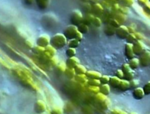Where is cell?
<instances>
[{"instance_id": "cell-30", "label": "cell", "mask_w": 150, "mask_h": 114, "mask_svg": "<svg viewBox=\"0 0 150 114\" xmlns=\"http://www.w3.org/2000/svg\"><path fill=\"white\" fill-rule=\"evenodd\" d=\"M66 68L67 67L65 62L60 61V62H59L57 65L56 66V70L59 73H64Z\"/></svg>"}, {"instance_id": "cell-56", "label": "cell", "mask_w": 150, "mask_h": 114, "mask_svg": "<svg viewBox=\"0 0 150 114\" xmlns=\"http://www.w3.org/2000/svg\"><path fill=\"white\" fill-rule=\"evenodd\" d=\"M128 27V31L129 33H135V27L131 25H129L128 26H127Z\"/></svg>"}, {"instance_id": "cell-48", "label": "cell", "mask_w": 150, "mask_h": 114, "mask_svg": "<svg viewBox=\"0 0 150 114\" xmlns=\"http://www.w3.org/2000/svg\"><path fill=\"white\" fill-rule=\"evenodd\" d=\"M111 114H127L124 110L118 109V108H114L111 110Z\"/></svg>"}, {"instance_id": "cell-37", "label": "cell", "mask_w": 150, "mask_h": 114, "mask_svg": "<svg viewBox=\"0 0 150 114\" xmlns=\"http://www.w3.org/2000/svg\"><path fill=\"white\" fill-rule=\"evenodd\" d=\"M88 86H98L101 85V82L99 79H88L87 82Z\"/></svg>"}, {"instance_id": "cell-25", "label": "cell", "mask_w": 150, "mask_h": 114, "mask_svg": "<svg viewBox=\"0 0 150 114\" xmlns=\"http://www.w3.org/2000/svg\"><path fill=\"white\" fill-rule=\"evenodd\" d=\"M128 64H129V65L130 66V67H131L132 70L137 69V68L140 65L139 58H136V57L132 58V59L129 60V63H128Z\"/></svg>"}, {"instance_id": "cell-43", "label": "cell", "mask_w": 150, "mask_h": 114, "mask_svg": "<svg viewBox=\"0 0 150 114\" xmlns=\"http://www.w3.org/2000/svg\"><path fill=\"white\" fill-rule=\"evenodd\" d=\"M143 90L145 95H148L150 94V81L146 82L143 87Z\"/></svg>"}, {"instance_id": "cell-39", "label": "cell", "mask_w": 150, "mask_h": 114, "mask_svg": "<svg viewBox=\"0 0 150 114\" xmlns=\"http://www.w3.org/2000/svg\"><path fill=\"white\" fill-rule=\"evenodd\" d=\"M102 20L101 19V18L100 17H97V16H95L93 22H92V25L93 26H94L96 27H99L101 26V24H102Z\"/></svg>"}, {"instance_id": "cell-38", "label": "cell", "mask_w": 150, "mask_h": 114, "mask_svg": "<svg viewBox=\"0 0 150 114\" xmlns=\"http://www.w3.org/2000/svg\"><path fill=\"white\" fill-rule=\"evenodd\" d=\"M65 53H66V55L67 57V58L74 57V56H75L76 53V49L68 47V49H66Z\"/></svg>"}, {"instance_id": "cell-42", "label": "cell", "mask_w": 150, "mask_h": 114, "mask_svg": "<svg viewBox=\"0 0 150 114\" xmlns=\"http://www.w3.org/2000/svg\"><path fill=\"white\" fill-rule=\"evenodd\" d=\"M110 78V77L107 75H102L99 80L101 82V84H105L109 83Z\"/></svg>"}, {"instance_id": "cell-26", "label": "cell", "mask_w": 150, "mask_h": 114, "mask_svg": "<svg viewBox=\"0 0 150 114\" xmlns=\"http://www.w3.org/2000/svg\"><path fill=\"white\" fill-rule=\"evenodd\" d=\"M64 74L65 76L70 80L74 79L75 75H76L74 68H66Z\"/></svg>"}, {"instance_id": "cell-29", "label": "cell", "mask_w": 150, "mask_h": 114, "mask_svg": "<svg viewBox=\"0 0 150 114\" xmlns=\"http://www.w3.org/2000/svg\"><path fill=\"white\" fill-rule=\"evenodd\" d=\"M77 27L78 30L83 34H86L87 33H88V30H89L88 26L83 23H81L78 26H77Z\"/></svg>"}, {"instance_id": "cell-16", "label": "cell", "mask_w": 150, "mask_h": 114, "mask_svg": "<svg viewBox=\"0 0 150 114\" xmlns=\"http://www.w3.org/2000/svg\"><path fill=\"white\" fill-rule=\"evenodd\" d=\"M56 50L53 46H52L50 44L47 46L45 47V51L44 54L47 56L49 58H52V57L56 56Z\"/></svg>"}, {"instance_id": "cell-59", "label": "cell", "mask_w": 150, "mask_h": 114, "mask_svg": "<svg viewBox=\"0 0 150 114\" xmlns=\"http://www.w3.org/2000/svg\"><path fill=\"white\" fill-rule=\"evenodd\" d=\"M90 1H91L93 4H96V3H100L99 2H101V0H89Z\"/></svg>"}, {"instance_id": "cell-41", "label": "cell", "mask_w": 150, "mask_h": 114, "mask_svg": "<svg viewBox=\"0 0 150 114\" xmlns=\"http://www.w3.org/2000/svg\"><path fill=\"white\" fill-rule=\"evenodd\" d=\"M108 24H110L111 26H112V27H115V28H117L118 27L121 25L120 23L114 18H110L109 22H108Z\"/></svg>"}, {"instance_id": "cell-19", "label": "cell", "mask_w": 150, "mask_h": 114, "mask_svg": "<svg viewBox=\"0 0 150 114\" xmlns=\"http://www.w3.org/2000/svg\"><path fill=\"white\" fill-rule=\"evenodd\" d=\"M118 88L121 91H125L130 88L129 81L125 79H121Z\"/></svg>"}, {"instance_id": "cell-54", "label": "cell", "mask_w": 150, "mask_h": 114, "mask_svg": "<svg viewBox=\"0 0 150 114\" xmlns=\"http://www.w3.org/2000/svg\"><path fill=\"white\" fill-rule=\"evenodd\" d=\"M62 110L60 108H55L52 109V110H51V114H62Z\"/></svg>"}, {"instance_id": "cell-17", "label": "cell", "mask_w": 150, "mask_h": 114, "mask_svg": "<svg viewBox=\"0 0 150 114\" xmlns=\"http://www.w3.org/2000/svg\"><path fill=\"white\" fill-rule=\"evenodd\" d=\"M74 80L81 85H85L87 84L88 79L86 74H76Z\"/></svg>"}, {"instance_id": "cell-52", "label": "cell", "mask_w": 150, "mask_h": 114, "mask_svg": "<svg viewBox=\"0 0 150 114\" xmlns=\"http://www.w3.org/2000/svg\"><path fill=\"white\" fill-rule=\"evenodd\" d=\"M115 76H117L118 78L120 79H124V74L123 71H122L121 69H118L117 70L116 73H115Z\"/></svg>"}, {"instance_id": "cell-44", "label": "cell", "mask_w": 150, "mask_h": 114, "mask_svg": "<svg viewBox=\"0 0 150 114\" xmlns=\"http://www.w3.org/2000/svg\"><path fill=\"white\" fill-rule=\"evenodd\" d=\"M129 81V85H130V88H134L135 89V88L138 87V86L139 85V81L136 80V79H132Z\"/></svg>"}, {"instance_id": "cell-7", "label": "cell", "mask_w": 150, "mask_h": 114, "mask_svg": "<svg viewBox=\"0 0 150 114\" xmlns=\"http://www.w3.org/2000/svg\"><path fill=\"white\" fill-rule=\"evenodd\" d=\"M139 56L140 65L144 67H146L150 65V51L145 50Z\"/></svg>"}, {"instance_id": "cell-28", "label": "cell", "mask_w": 150, "mask_h": 114, "mask_svg": "<svg viewBox=\"0 0 150 114\" xmlns=\"http://www.w3.org/2000/svg\"><path fill=\"white\" fill-rule=\"evenodd\" d=\"M120 7V5L117 2L111 5V9H110L111 18H114V16L115 15V14L119 12Z\"/></svg>"}, {"instance_id": "cell-60", "label": "cell", "mask_w": 150, "mask_h": 114, "mask_svg": "<svg viewBox=\"0 0 150 114\" xmlns=\"http://www.w3.org/2000/svg\"><path fill=\"white\" fill-rule=\"evenodd\" d=\"M130 114H137V113H133V112H132V113H131Z\"/></svg>"}, {"instance_id": "cell-50", "label": "cell", "mask_w": 150, "mask_h": 114, "mask_svg": "<svg viewBox=\"0 0 150 114\" xmlns=\"http://www.w3.org/2000/svg\"><path fill=\"white\" fill-rule=\"evenodd\" d=\"M25 43L27 47H28L29 48H30V49H32L34 46V44H33L34 43L31 39H27L25 40Z\"/></svg>"}, {"instance_id": "cell-20", "label": "cell", "mask_w": 150, "mask_h": 114, "mask_svg": "<svg viewBox=\"0 0 150 114\" xmlns=\"http://www.w3.org/2000/svg\"><path fill=\"white\" fill-rule=\"evenodd\" d=\"M94 17H95V16L91 13H86L85 16H83V19L82 23H83L88 26L90 25H92V22H93V20Z\"/></svg>"}, {"instance_id": "cell-58", "label": "cell", "mask_w": 150, "mask_h": 114, "mask_svg": "<svg viewBox=\"0 0 150 114\" xmlns=\"http://www.w3.org/2000/svg\"><path fill=\"white\" fill-rule=\"evenodd\" d=\"M105 1H107V2H108L110 4H111V5H112V4H115V3H116V0H105Z\"/></svg>"}, {"instance_id": "cell-45", "label": "cell", "mask_w": 150, "mask_h": 114, "mask_svg": "<svg viewBox=\"0 0 150 114\" xmlns=\"http://www.w3.org/2000/svg\"><path fill=\"white\" fill-rule=\"evenodd\" d=\"M119 12L123 13L125 15H127L129 13V8L125 6H120V9H119Z\"/></svg>"}, {"instance_id": "cell-2", "label": "cell", "mask_w": 150, "mask_h": 114, "mask_svg": "<svg viewBox=\"0 0 150 114\" xmlns=\"http://www.w3.org/2000/svg\"><path fill=\"white\" fill-rule=\"evenodd\" d=\"M67 39L63 33H57L50 38V44L56 50L62 49L67 44Z\"/></svg>"}, {"instance_id": "cell-40", "label": "cell", "mask_w": 150, "mask_h": 114, "mask_svg": "<svg viewBox=\"0 0 150 114\" xmlns=\"http://www.w3.org/2000/svg\"><path fill=\"white\" fill-rule=\"evenodd\" d=\"M59 60L58 58L56 56H54L50 58L48 64L52 67H56L59 63Z\"/></svg>"}, {"instance_id": "cell-23", "label": "cell", "mask_w": 150, "mask_h": 114, "mask_svg": "<svg viewBox=\"0 0 150 114\" xmlns=\"http://www.w3.org/2000/svg\"><path fill=\"white\" fill-rule=\"evenodd\" d=\"M115 30L116 28L112 27L110 24L107 23V25H106V26L104 27V32L105 34L107 36H113L115 34Z\"/></svg>"}, {"instance_id": "cell-62", "label": "cell", "mask_w": 150, "mask_h": 114, "mask_svg": "<svg viewBox=\"0 0 150 114\" xmlns=\"http://www.w3.org/2000/svg\"><path fill=\"white\" fill-rule=\"evenodd\" d=\"M116 1H120V0H116Z\"/></svg>"}, {"instance_id": "cell-22", "label": "cell", "mask_w": 150, "mask_h": 114, "mask_svg": "<svg viewBox=\"0 0 150 114\" xmlns=\"http://www.w3.org/2000/svg\"><path fill=\"white\" fill-rule=\"evenodd\" d=\"M121 82V79L118 78L117 76L110 77L108 84L113 88H118Z\"/></svg>"}, {"instance_id": "cell-10", "label": "cell", "mask_w": 150, "mask_h": 114, "mask_svg": "<svg viewBox=\"0 0 150 114\" xmlns=\"http://www.w3.org/2000/svg\"><path fill=\"white\" fill-rule=\"evenodd\" d=\"M133 50L135 55L139 56L141 55L145 50V45L142 41L136 40L133 44Z\"/></svg>"}, {"instance_id": "cell-55", "label": "cell", "mask_w": 150, "mask_h": 114, "mask_svg": "<svg viewBox=\"0 0 150 114\" xmlns=\"http://www.w3.org/2000/svg\"><path fill=\"white\" fill-rule=\"evenodd\" d=\"M24 3L28 5H32L36 0H23Z\"/></svg>"}, {"instance_id": "cell-57", "label": "cell", "mask_w": 150, "mask_h": 114, "mask_svg": "<svg viewBox=\"0 0 150 114\" xmlns=\"http://www.w3.org/2000/svg\"><path fill=\"white\" fill-rule=\"evenodd\" d=\"M137 1L140 5L144 6L146 4H147L149 1V0H137Z\"/></svg>"}, {"instance_id": "cell-49", "label": "cell", "mask_w": 150, "mask_h": 114, "mask_svg": "<svg viewBox=\"0 0 150 114\" xmlns=\"http://www.w3.org/2000/svg\"><path fill=\"white\" fill-rule=\"evenodd\" d=\"M100 3L101 4V5L103 6V7L104 8V9H111V6L112 5L110 4L108 2H107L105 0L101 1V2Z\"/></svg>"}, {"instance_id": "cell-6", "label": "cell", "mask_w": 150, "mask_h": 114, "mask_svg": "<svg viewBox=\"0 0 150 114\" xmlns=\"http://www.w3.org/2000/svg\"><path fill=\"white\" fill-rule=\"evenodd\" d=\"M122 71L124 74V79H125L128 81H130L134 78V71L130 66L129 65L128 63H124L122 65Z\"/></svg>"}, {"instance_id": "cell-15", "label": "cell", "mask_w": 150, "mask_h": 114, "mask_svg": "<svg viewBox=\"0 0 150 114\" xmlns=\"http://www.w3.org/2000/svg\"><path fill=\"white\" fill-rule=\"evenodd\" d=\"M132 96L134 99L137 100L142 99L145 96V94L143 88L141 87H137L134 89L132 91Z\"/></svg>"}, {"instance_id": "cell-36", "label": "cell", "mask_w": 150, "mask_h": 114, "mask_svg": "<svg viewBox=\"0 0 150 114\" xmlns=\"http://www.w3.org/2000/svg\"><path fill=\"white\" fill-rule=\"evenodd\" d=\"M127 43L133 44L137 40L135 33H129L125 39Z\"/></svg>"}, {"instance_id": "cell-1", "label": "cell", "mask_w": 150, "mask_h": 114, "mask_svg": "<svg viewBox=\"0 0 150 114\" xmlns=\"http://www.w3.org/2000/svg\"><path fill=\"white\" fill-rule=\"evenodd\" d=\"M63 34L68 40L76 39L80 42L83 39V34L78 30L77 26L73 25L67 26L64 29Z\"/></svg>"}, {"instance_id": "cell-12", "label": "cell", "mask_w": 150, "mask_h": 114, "mask_svg": "<svg viewBox=\"0 0 150 114\" xmlns=\"http://www.w3.org/2000/svg\"><path fill=\"white\" fill-rule=\"evenodd\" d=\"M124 52H125V56L128 59L131 60L132 58H134L135 56V54L133 50L132 44L127 43L125 45Z\"/></svg>"}, {"instance_id": "cell-53", "label": "cell", "mask_w": 150, "mask_h": 114, "mask_svg": "<svg viewBox=\"0 0 150 114\" xmlns=\"http://www.w3.org/2000/svg\"><path fill=\"white\" fill-rule=\"evenodd\" d=\"M135 36H136L137 40H141V41H142V40L145 39L144 36L142 33H139V32H135Z\"/></svg>"}, {"instance_id": "cell-46", "label": "cell", "mask_w": 150, "mask_h": 114, "mask_svg": "<svg viewBox=\"0 0 150 114\" xmlns=\"http://www.w3.org/2000/svg\"><path fill=\"white\" fill-rule=\"evenodd\" d=\"M88 89L89 91L94 94H97L100 92V88L98 86H88Z\"/></svg>"}, {"instance_id": "cell-13", "label": "cell", "mask_w": 150, "mask_h": 114, "mask_svg": "<svg viewBox=\"0 0 150 114\" xmlns=\"http://www.w3.org/2000/svg\"><path fill=\"white\" fill-rule=\"evenodd\" d=\"M65 63L67 68H74L76 65L80 64V60L77 57L74 56L67 58L65 61Z\"/></svg>"}, {"instance_id": "cell-31", "label": "cell", "mask_w": 150, "mask_h": 114, "mask_svg": "<svg viewBox=\"0 0 150 114\" xmlns=\"http://www.w3.org/2000/svg\"><path fill=\"white\" fill-rule=\"evenodd\" d=\"M80 42L79 40H78L77 39H73L69 40L67 43V44L68 45L69 47L76 49V48H77L79 46Z\"/></svg>"}, {"instance_id": "cell-3", "label": "cell", "mask_w": 150, "mask_h": 114, "mask_svg": "<svg viewBox=\"0 0 150 114\" xmlns=\"http://www.w3.org/2000/svg\"><path fill=\"white\" fill-rule=\"evenodd\" d=\"M95 100L98 106L103 110L107 109L110 106V101L107 96L103 94L98 92L95 95Z\"/></svg>"}, {"instance_id": "cell-5", "label": "cell", "mask_w": 150, "mask_h": 114, "mask_svg": "<svg viewBox=\"0 0 150 114\" xmlns=\"http://www.w3.org/2000/svg\"><path fill=\"white\" fill-rule=\"evenodd\" d=\"M42 20L43 25H44L45 27L48 28H50L57 22V19L56 16L54 15H50L49 13L44 15Z\"/></svg>"}, {"instance_id": "cell-18", "label": "cell", "mask_w": 150, "mask_h": 114, "mask_svg": "<svg viewBox=\"0 0 150 114\" xmlns=\"http://www.w3.org/2000/svg\"><path fill=\"white\" fill-rule=\"evenodd\" d=\"M86 75L88 79H100V78L102 75L98 71L93 70L87 71Z\"/></svg>"}, {"instance_id": "cell-11", "label": "cell", "mask_w": 150, "mask_h": 114, "mask_svg": "<svg viewBox=\"0 0 150 114\" xmlns=\"http://www.w3.org/2000/svg\"><path fill=\"white\" fill-rule=\"evenodd\" d=\"M104 11V9L100 3L93 4L92 5L91 13H93L95 16L100 17L103 15Z\"/></svg>"}, {"instance_id": "cell-8", "label": "cell", "mask_w": 150, "mask_h": 114, "mask_svg": "<svg viewBox=\"0 0 150 114\" xmlns=\"http://www.w3.org/2000/svg\"><path fill=\"white\" fill-rule=\"evenodd\" d=\"M50 37L47 34H42L40 35L36 40V45L45 47L50 44Z\"/></svg>"}, {"instance_id": "cell-47", "label": "cell", "mask_w": 150, "mask_h": 114, "mask_svg": "<svg viewBox=\"0 0 150 114\" xmlns=\"http://www.w3.org/2000/svg\"><path fill=\"white\" fill-rule=\"evenodd\" d=\"M124 6L129 8L132 6L134 4V0H121Z\"/></svg>"}, {"instance_id": "cell-21", "label": "cell", "mask_w": 150, "mask_h": 114, "mask_svg": "<svg viewBox=\"0 0 150 114\" xmlns=\"http://www.w3.org/2000/svg\"><path fill=\"white\" fill-rule=\"evenodd\" d=\"M99 88H100V92L103 94V95L107 96L110 93L111 88H110V86L108 84H101L99 86Z\"/></svg>"}, {"instance_id": "cell-33", "label": "cell", "mask_w": 150, "mask_h": 114, "mask_svg": "<svg viewBox=\"0 0 150 114\" xmlns=\"http://www.w3.org/2000/svg\"><path fill=\"white\" fill-rule=\"evenodd\" d=\"M32 51H33L35 54L40 56V55L44 53L45 47H41V46L36 45V46H33V47L32 49Z\"/></svg>"}, {"instance_id": "cell-32", "label": "cell", "mask_w": 150, "mask_h": 114, "mask_svg": "<svg viewBox=\"0 0 150 114\" xmlns=\"http://www.w3.org/2000/svg\"><path fill=\"white\" fill-rule=\"evenodd\" d=\"M36 2L37 3V5L38 6V7L40 9H46L49 4V1H46V0H36Z\"/></svg>"}, {"instance_id": "cell-14", "label": "cell", "mask_w": 150, "mask_h": 114, "mask_svg": "<svg viewBox=\"0 0 150 114\" xmlns=\"http://www.w3.org/2000/svg\"><path fill=\"white\" fill-rule=\"evenodd\" d=\"M34 110L38 113H42L46 110V105L42 100L37 101L34 105Z\"/></svg>"}, {"instance_id": "cell-24", "label": "cell", "mask_w": 150, "mask_h": 114, "mask_svg": "<svg viewBox=\"0 0 150 114\" xmlns=\"http://www.w3.org/2000/svg\"><path fill=\"white\" fill-rule=\"evenodd\" d=\"M114 18H115L121 25L125 23V22L127 19V15L118 12L115 14V15L114 16Z\"/></svg>"}, {"instance_id": "cell-35", "label": "cell", "mask_w": 150, "mask_h": 114, "mask_svg": "<svg viewBox=\"0 0 150 114\" xmlns=\"http://www.w3.org/2000/svg\"><path fill=\"white\" fill-rule=\"evenodd\" d=\"M82 9L83 10V11L84 12H86V13H91V8H92V5L88 3V2H83V4H82Z\"/></svg>"}, {"instance_id": "cell-27", "label": "cell", "mask_w": 150, "mask_h": 114, "mask_svg": "<svg viewBox=\"0 0 150 114\" xmlns=\"http://www.w3.org/2000/svg\"><path fill=\"white\" fill-rule=\"evenodd\" d=\"M74 70L75 71L76 74H86L87 72L86 67L84 65L80 64L76 65Z\"/></svg>"}, {"instance_id": "cell-61", "label": "cell", "mask_w": 150, "mask_h": 114, "mask_svg": "<svg viewBox=\"0 0 150 114\" xmlns=\"http://www.w3.org/2000/svg\"><path fill=\"white\" fill-rule=\"evenodd\" d=\"M46 1H49V2H50V0H46Z\"/></svg>"}, {"instance_id": "cell-9", "label": "cell", "mask_w": 150, "mask_h": 114, "mask_svg": "<svg viewBox=\"0 0 150 114\" xmlns=\"http://www.w3.org/2000/svg\"><path fill=\"white\" fill-rule=\"evenodd\" d=\"M129 33V32L128 31L127 26L124 25H120L115 30L116 36L121 39H125Z\"/></svg>"}, {"instance_id": "cell-4", "label": "cell", "mask_w": 150, "mask_h": 114, "mask_svg": "<svg viewBox=\"0 0 150 114\" xmlns=\"http://www.w3.org/2000/svg\"><path fill=\"white\" fill-rule=\"evenodd\" d=\"M83 19V15L81 12L79 10H74L71 12L70 16V20L71 25L78 26L82 23Z\"/></svg>"}, {"instance_id": "cell-34", "label": "cell", "mask_w": 150, "mask_h": 114, "mask_svg": "<svg viewBox=\"0 0 150 114\" xmlns=\"http://www.w3.org/2000/svg\"><path fill=\"white\" fill-rule=\"evenodd\" d=\"M73 106L70 103H66L63 107V112L66 114H70L73 112Z\"/></svg>"}, {"instance_id": "cell-51", "label": "cell", "mask_w": 150, "mask_h": 114, "mask_svg": "<svg viewBox=\"0 0 150 114\" xmlns=\"http://www.w3.org/2000/svg\"><path fill=\"white\" fill-rule=\"evenodd\" d=\"M144 11L146 15H150V1H149L144 5Z\"/></svg>"}]
</instances>
